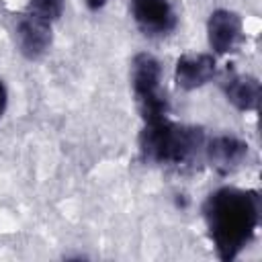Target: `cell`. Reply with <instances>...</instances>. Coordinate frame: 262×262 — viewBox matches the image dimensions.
Segmentation results:
<instances>
[{"mask_svg": "<svg viewBox=\"0 0 262 262\" xmlns=\"http://www.w3.org/2000/svg\"><path fill=\"white\" fill-rule=\"evenodd\" d=\"M260 194L250 188L221 186L205 199L203 219L219 260L231 262L250 246L260 225Z\"/></svg>", "mask_w": 262, "mask_h": 262, "instance_id": "1", "label": "cell"}, {"mask_svg": "<svg viewBox=\"0 0 262 262\" xmlns=\"http://www.w3.org/2000/svg\"><path fill=\"white\" fill-rule=\"evenodd\" d=\"M205 141L207 137L201 127L176 123L170 117H162L143 123L137 145L143 162L180 168L192 164L194 160H199V156H203Z\"/></svg>", "mask_w": 262, "mask_h": 262, "instance_id": "2", "label": "cell"}, {"mask_svg": "<svg viewBox=\"0 0 262 262\" xmlns=\"http://www.w3.org/2000/svg\"><path fill=\"white\" fill-rule=\"evenodd\" d=\"M131 88L143 123L168 117L170 104L162 88V66L151 53H137L133 57Z\"/></svg>", "mask_w": 262, "mask_h": 262, "instance_id": "3", "label": "cell"}, {"mask_svg": "<svg viewBox=\"0 0 262 262\" xmlns=\"http://www.w3.org/2000/svg\"><path fill=\"white\" fill-rule=\"evenodd\" d=\"M131 16L147 37H166L178 25V14L170 0H131Z\"/></svg>", "mask_w": 262, "mask_h": 262, "instance_id": "4", "label": "cell"}, {"mask_svg": "<svg viewBox=\"0 0 262 262\" xmlns=\"http://www.w3.org/2000/svg\"><path fill=\"white\" fill-rule=\"evenodd\" d=\"M207 39H209V47L217 55L233 53L244 39L242 16L227 8L213 10L207 20Z\"/></svg>", "mask_w": 262, "mask_h": 262, "instance_id": "5", "label": "cell"}, {"mask_svg": "<svg viewBox=\"0 0 262 262\" xmlns=\"http://www.w3.org/2000/svg\"><path fill=\"white\" fill-rule=\"evenodd\" d=\"M51 25L53 23L39 18V16L31 14L29 10H25L16 18L14 37H16L18 51L27 59H41L47 53V49L51 47V41H53Z\"/></svg>", "mask_w": 262, "mask_h": 262, "instance_id": "6", "label": "cell"}, {"mask_svg": "<svg viewBox=\"0 0 262 262\" xmlns=\"http://www.w3.org/2000/svg\"><path fill=\"white\" fill-rule=\"evenodd\" d=\"M248 151H250V145L244 139L233 135H217L205 141V147H203V156L219 174H229L237 170L246 162Z\"/></svg>", "mask_w": 262, "mask_h": 262, "instance_id": "7", "label": "cell"}, {"mask_svg": "<svg viewBox=\"0 0 262 262\" xmlns=\"http://www.w3.org/2000/svg\"><path fill=\"white\" fill-rule=\"evenodd\" d=\"M217 76V59L213 53H184L176 59L174 82L182 90H196Z\"/></svg>", "mask_w": 262, "mask_h": 262, "instance_id": "8", "label": "cell"}, {"mask_svg": "<svg viewBox=\"0 0 262 262\" xmlns=\"http://www.w3.org/2000/svg\"><path fill=\"white\" fill-rule=\"evenodd\" d=\"M225 98L237 111H256L260 104V82L256 76L227 70L221 82Z\"/></svg>", "mask_w": 262, "mask_h": 262, "instance_id": "9", "label": "cell"}, {"mask_svg": "<svg viewBox=\"0 0 262 262\" xmlns=\"http://www.w3.org/2000/svg\"><path fill=\"white\" fill-rule=\"evenodd\" d=\"M63 6H66V0H29L27 10L43 20L55 23L61 16Z\"/></svg>", "mask_w": 262, "mask_h": 262, "instance_id": "10", "label": "cell"}, {"mask_svg": "<svg viewBox=\"0 0 262 262\" xmlns=\"http://www.w3.org/2000/svg\"><path fill=\"white\" fill-rule=\"evenodd\" d=\"M6 102H8V92H6V86H4V82L0 80V119H2L4 111H6Z\"/></svg>", "mask_w": 262, "mask_h": 262, "instance_id": "11", "label": "cell"}, {"mask_svg": "<svg viewBox=\"0 0 262 262\" xmlns=\"http://www.w3.org/2000/svg\"><path fill=\"white\" fill-rule=\"evenodd\" d=\"M108 0H84V4L88 6V10H92V12H96V10H100V8H104V4H106Z\"/></svg>", "mask_w": 262, "mask_h": 262, "instance_id": "12", "label": "cell"}]
</instances>
